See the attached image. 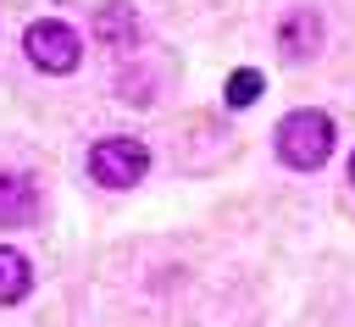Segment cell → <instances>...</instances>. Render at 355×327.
<instances>
[{"instance_id":"obj_1","label":"cell","mask_w":355,"mask_h":327,"mask_svg":"<svg viewBox=\"0 0 355 327\" xmlns=\"http://www.w3.org/2000/svg\"><path fill=\"white\" fill-rule=\"evenodd\" d=\"M333 155V116L327 111H288L277 122V161L288 172H316Z\"/></svg>"},{"instance_id":"obj_2","label":"cell","mask_w":355,"mask_h":327,"mask_svg":"<svg viewBox=\"0 0 355 327\" xmlns=\"http://www.w3.org/2000/svg\"><path fill=\"white\" fill-rule=\"evenodd\" d=\"M22 55H28L39 72L67 78V72H78V61H83V39H78L61 17H39V22L22 28Z\"/></svg>"},{"instance_id":"obj_3","label":"cell","mask_w":355,"mask_h":327,"mask_svg":"<svg viewBox=\"0 0 355 327\" xmlns=\"http://www.w3.org/2000/svg\"><path fill=\"white\" fill-rule=\"evenodd\" d=\"M150 172V150L128 133H111V139H94L89 150V177L100 188H133L139 177Z\"/></svg>"},{"instance_id":"obj_4","label":"cell","mask_w":355,"mask_h":327,"mask_svg":"<svg viewBox=\"0 0 355 327\" xmlns=\"http://www.w3.org/2000/svg\"><path fill=\"white\" fill-rule=\"evenodd\" d=\"M94 39L111 44V50L139 44V11H133L128 0H100V6H94Z\"/></svg>"},{"instance_id":"obj_5","label":"cell","mask_w":355,"mask_h":327,"mask_svg":"<svg viewBox=\"0 0 355 327\" xmlns=\"http://www.w3.org/2000/svg\"><path fill=\"white\" fill-rule=\"evenodd\" d=\"M277 50H283L288 61H311V55L322 50V17H316V11H288L283 28H277Z\"/></svg>"},{"instance_id":"obj_6","label":"cell","mask_w":355,"mask_h":327,"mask_svg":"<svg viewBox=\"0 0 355 327\" xmlns=\"http://www.w3.org/2000/svg\"><path fill=\"white\" fill-rule=\"evenodd\" d=\"M39 216V188L22 172H0V227H28Z\"/></svg>"},{"instance_id":"obj_7","label":"cell","mask_w":355,"mask_h":327,"mask_svg":"<svg viewBox=\"0 0 355 327\" xmlns=\"http://www.w3.org/2000/svg\"><path fill=\"white\" fill-rule=\"evenodd\" d=\"M28 288H33V266H28V255L11 249V244H0V305H22Z\"/></svg>"},{"instance_id":"obj_8","label":"cell","mask_w":355,"mask_h":327,"mask_svg":"<svg viewBox=\"0 0 355 327\" xmlns=\"http://www.w3.org/2000/svg\"><path fill=\"white\" fill-rule=\"evenodd\" d=\"M261 89H266V78H261L255 67H239V72H227L222 100H227V111H244V105H255V100H261Z\"/></svg>"},{"instance_id":"obj_9","label":"cell","mask_w":355,"mask_h":327,"mask_svg":"<svg viewBox=\"0 0 355 327\" xmlns=\"http://www.w3.org/2000/svg\"><path fill=\"white\" fill-rule=\"evenodd\" d=\"M349 183H355V155H349Z\"/></svg>"}]
</instances>
